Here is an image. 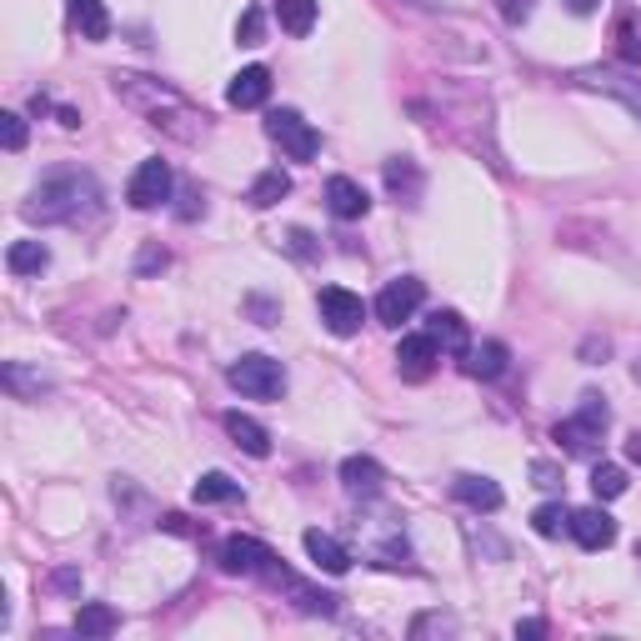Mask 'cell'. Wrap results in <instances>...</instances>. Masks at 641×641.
Listing matches in <instances>:
<instances>
[{"label":"cell","instance_id":"obj_31","mask_svg":"<svg viewBox=\"0 0 641 641\" xmlns=\"http://www.w3.org/2000/svg\"><path fill=\"white\" fill-rule=\"evenodd\" d=\"M411 637L427 641V637H456V617H446V611H427V617L411 621Z\"/></svg>","mask_w":641,"mask_h":641},{"label":"cell","instance_id":"obj_34","mask_svg":"<svg viewBox=\"0 0 641 641\" xmlns=\"http://www.w3.org/2000/svg\"><path fill=\"white\" fill-rule=\"evenodd\" d=\"M0 141H5V151H25V120L15 110L0 116Z\"/></svg>","mask_w":641,"mask_h":641},{"label":"cell","instance_id":"obj_15","mask_svg":"<svg viewBox=\"0 0 641 641\" xmlns=\"http://www.w3.org/2000/svg\"><path fill=\"white\" fill-rule=\"evenodd\" d=\"M301 547H306V557L316 561L326 576H346V571H351V551H346L331 532H306L301 536Z\"/></svg>","mask_w":641,"mask_h":641},{"label":"cell","instance_id":"obj_19","mask_svg":"<svg viewBox=\"0 0 641 641\" xmlns=\"http://www.w3.org/2000/svg\"><path fill=\"white\" fill-rule=\"evenodd\" d=\"M221 427H226V436L236 441L246 456H271V431H266L261 421H250V416H241V411H226Z\"/></svg>","mask_w":641,"mask_h":641},{"label":"cell","instance_id":"obj_44","mask_svg":"<svg viewBox=\"0 0 641 641\" xmlns=\"http://www.w3.org/2000/svg\"><path fill=\"white\" fill-rule=\"evenodd\" d=\"M627 5H631V11H641V0H627Z\"/></svg>","mask_w":641,"mask_h":641},{"label":"cell","instance_id":"obj_18","mask_svg":"<svg viewBox=\"0 0 641 641\" xmlns=\"http://www.w3.org/2000/svg\"><path fill=\"white\" fill-rule=\"evenodd\" d=\"M66 15H71V31L81 40H106L110 36V11L101 0H66Z\"/></svg>","mask_w":641,"mask_h":641},{"label":"cell","instance_id":"obj_45","mask_svg":"<svg viewBox=\"0 0 641 641\" xmlns=\"http://www.w3.org/2000/svg\"><path fill=\"white\" fill-rule=\"evenodd\" d=\"M637 561H641V547H637Z\"/></svg>","mask_w":641,"mask_h":641},{"label":"cell","instance_id":"obj_9","mask_svg":"<svg viewBox=\"0 0 641 641\" xmlns=\"http://www.w3.org/2000/svg\"><path fill=\"white\" fill-rule=\"evenodd\" d=\"M571 85H582V91H596V95H611L631 116L641 120V81H631L627 71H611V66H592V71H576Z\"/></svg>","mask_w":641,"mask_h":641},{"label":"cell","instance_id":"obj_1","mask_svg":"<svg viewBox=\"0 0 641 641\" xmlns=\"http://www.w3.org/2000/svg\"><path fill=\"white\" fill-rule=\"evenodd\" d=\"M101 180L91 171H50L40 176V186L25 196L21 215L25 221H40V226H75V221H91L101 211Z\"/></svg>","mask_w":641,"mask_h":641},{"label":"cell","instance_id":"obj_35","mask_svg":"<svg viewBox=\"0 0 641 641\" xmlns=\"http://www.w3.org/2000/svg\"><path fill=\"white\" fill-rule=\"evenodd\" d=\"M617 40H621V60H627V66H641V36L637 31H631V25H617Z\"/></svg>","mask_w":641,"mask_h":641},{"label":"cell","instance_id":"obj_7","mask_svg":"<svg viewBox=\"0 0 641 641\" xmlns=\"http://www.w3.org/2000/svg\"><path fill=\"white\" fill-rule=\"evenodd\" d=\"M171 190H176V176H171V166L161 161V155H151V161H141L131 176V186H126V201L136 206V211H155V206L171 201Z\"/></svg>","mask_w":641,"mask_h":641},{"label":"cell","instance_id":"obj_16","mask_svg":"<svg viewBox=\"0 0 641 641\" xmlns=\"http://www.w3.org/2000/svg\"><path fill=\"white\" fill-rule=\"evenodd\" d=\"M452 497L462 501V506H471V511H501V487L491 481V476H476V471H462L452 481Z\"/></svg>","mask_w":641,"mask_h":641},{"label":"cell","instance_id":"obj_43","mask_svg":"<svg viewBox=\"0 0 641 641\" xmlns=\"http://www.w3.org/2000/svg\"><path fill=\"white\" fill-rule=\"evenodd\" d=\"M631 376H637V386H641V361H637V366H631Z\"/></svg>","mask_w":641,"mask_h":641},{"label":"cell","instance_id":"obj_33","mask_svg":"<svg viewBox=\"0 0 641 641\" xmlns=\"http://www.w3.org/2000/svg\"><path fill=\"white\" fill-rule=\"evenodd\" d=\"M466 541H471V551H476V557H481V551H487L491 561H506V557H511L501 536H491V532H487V536H476V526H466Z\"/></svg>","mask_w":641,"mask_h":641},{"label":"cell","instance_id":"obj_41","mask_svg":"<svg viewBox=\"0 0 641 641\" xmlns=\"http://www.w3.org/2000/svg\"><path fill=\"white\" fill-rule=\"evenodd\" d=\"M627 462L641 466V431H637V436H627Z\"/></svg>","mask_w":641,"mask_h":641},{"label":"cell","instance_id":"obj_22","mask_svg":"<svg viewBox=\"0 0 641 641\" xmlns=\"http://www.w3.org/2000/svg\"><path fill=\"white\" fill-rule=\"evenodd\" d=\"M386 190H392L396 201H406V206L421 201V171H416V161L392 155V161H386Z\"/></svg>","mask_w":641,"mask_h":641},{"label":"cell","instance_id":"obj_27","mask_svg":"<svg viewBox=\"0 0 641 641\" xmlns=\"http://www.w3.org/2000/svg\"><path fill=\"white\" fill-rule=\"evenodd\" d=\"M116 627H120V617L106 602H85L81 611H75V631H81V637H110Z\"/></svg>","mask_w":641,"mask_h":641},{"label":"cell","instance_id":"obj_14","mask_svg":"<svg viewBox=\"0 0 641 641\" xmlns=\"http://www.w3.org/2000/svg\"><path fill=\"white\" fill-rule=\"evenodd\" d=\"M326 206H331L336 221H361L371 211V196L351 176H331L326 180Z\"/></svg>","mask_w":641,"mask_h":641},{"label":"cell","instance_id":"obj_23","mask_svg":"<svg viewBox=\"0 0 641 641\" xmlns=\"http://www.w3.org/2000/svg\"><path fill=\"white\" fill-rule=\"evenodd\" d=\"M506 361H511V351L501 341H481V346H471L462 357V366L471 371V376H481V381H497L501 371H506Z\"/></svg>","mask_w":641,"mask_h":641},{"label":"cell","instance_id":"obj_24","mask_svg":"<svg viewBox=\"0 0 641 641\" xmlns=\"http://www.w3.org/2000/svg\"><path fill=\"white\" fill-rule=\"evenodd\" d=\"M5 266H11V276H40L50 266V250L40 246V241H11Z\"/></svg>","mask_w":641,"mask_h":641},{"label":"cell","instance_id":"obj_20","mask_svg":"<svg viewBox=\"0 0 641 641\" xmlns=\"http://www.w3.org/2000/svg\"><path fill=\"white\" fill-rule=\"evenodd\" d=\"M341 481L351 497H376L381 481H386V471H381V462H371V456H346L341 462Z\"/></svg>","mask_w":641,"mask_h":641},{"label":"cell","instance_id":"obj_10","mask_svg":"<svg viewBox=\"0 0 641 641\" xmlns=\"http://www.w3.org/2000/svg\"><path fill=\"white\" fill-rule=\"evenodd\" d=\"M427 301V285L416 281V276H396V281L381 285L376 296V320H386V326H401V320L416 316V306Z\"/></svg>","mask_w":641,"mask_h":641},{"label":"cell","instance_id":"obj_17","mask_svg":"<svg viewBox=\"0 0 641 641\" xmlns=\"http://www.w3.org/2000/svg\"><path fill=\"white\" fill-rule=\"evenodd\" d=\"M427 336L446 351V357H466V351H471V331H466V320L456 316V311H436V316L427 320Z\"/></svg>","mask_w":641,"mask_h":641},{"label":"cell","instance_id":"obj_29","mask_svg":"<svg viewBox=\"0 0 641 641\" xmlns=\"http://www.w3.org/2000/svg\"><path fill=\"white\" fill-rule=\"evenodd\" d=\"M532 526H536V536H561V532H571V511L561 501H547V506L532 511Z\"/></svg>","mask_w":641,"mask_h":641},{"label":"cell","instance_id":"obj_32","mask_svg":"<svg viewBox=\"0 0 641 641\" xmlns=\"http://www.w3.org/2000/svg\"><path fill=\"white\" fill-rule=\"evenodd\" d=\"M261 36H266V15L250 5V11L241 15V25H236V40L241 46H261Z\"/></svg>","mask_w":641,"mask_h":641},{"label":"cell","instance_id":"obj_5","mask_svg":"<svg viewBox=\"0 0 641 641\" xmlns=\"http://www.w3.org/2000/svg\"><path fill=\"white\" fill-rule=\"evenodd\" d=\"M221 567H226L231 576H261V582H276V586H281V576H285L281 557H276L266 541H256V536H231L226 547H221Z\"/></svg>","mask_w":641,"mask_h":641},{"label":"cell","instance_id":"obj_12","mask_svg":"<svg viewBox=\"0 0 641 641\" xmlns=\"http://www.w3.org/2000/svg\"><path fill=\"white\" fill-rule=\"evenodd\" d=\"M226 101L236 110L266 106V101H271V71H266V66H246V71H236L231 75V85H226Z\"/></svg>","mask_w":641,"mask_h":641},{"label":"cell","instance_id":"obj_40","mask_svg":"<svg viewBox=\"0 0 641 641\" xmlns=\"http://www.w3.org/2000/svg\"><path fill=\"white\" fill-rule=\"evenodd\" d=\"M155 266H166V250H145L141 256V271H155Z\"/></svg>","mask_w":641,"mask_h":641},{"label":"cell","instance_id":"obj_25","mask_svg":"<svg viewBox=\"0 0 641 641\" xmlns=\"http://www.w3.org/2000/svg\"><path fill=\"white\" fill-rule=\"evenodd\" d=\"M285 190H291V176H285L281 166H271V171H261V176L250 180V196H246V201L256 206V211H271Z\"/></svg>","mask_w":641,"mask_h":641},{"label":"cell","instance_id":"obj_37","mask_svg":"<svg viewBox=\"0 0 641 641\" xmlns=\"http://www.w3.org/2000/svg\"><path fill=\"white\" fill-rule=\"evenodd\" d=\"M532 5H536V0H501V15H506L511 25H522L526 15H532Z\"/></svg>","mask_w":641,"mask_h":641},{"label":"cell","instance_id":"obj_3","mask_svg":"<svg viewBox=\"0 0 641 641\" xmlns=\"http://www.w3.org/2000/svg\"><path fill=\"white\" fill-rule=\"evenodd\" d=\"M606 427H611L606 396L586 392V396H582V406H576V416H567V421L557 427L561 452H567V456H592V452H596V441L606 436Z\"/></svg>","mask_w":641,"mask_h":641},{"label":"cell","instance_id":"obj_38","mask_svg":"<svg viewBox=\"0 0 641 641\" xmlns=\"http://www.w3.org/2000/svg\"><path fill=\"white\" fill-rule=\"evenodd\" d=\"M285 246L296 250V256H316V246H311V236H306V231H291V236H285Z\"/></svg>","mask_w":641,"mask_h":641},{"label":"cell","instance_id":"obj_42","mask_svg":"<svg viewBox=\"0 0 641 641\" xmlns=\"http://www.w3.org/2000/svg\"><path fill=\"white\" fill-rule=\"evenodd\" d=\"M567 5H571L576 15H592V11H596V0H567Z\"/></svg>","mask_w":641,"mask_h":641},{"label":"cell","instance_id":"obj_4","mask_svg":"<svg viewBox=\"0 0 641 641\" xmlns=\"http://www.w3.org/2000/svg\"><path fill=\"white\" fill-rule=\"evenodd\" d=\"M226 381L236 386L241 396H250V401H281L285 396V371H281V361H271V357H241V361H231V371H226Z\"/></svg>","mask_w":641,"mask_h":641},{"label":"cell","instance_id":"obj_8","mask_svg":"<svg viewBox=\"0 0 641 641\" xmlns=\"http://www.w3.org/2000/svg\"><path fill=\"white\" fill-rule=\"evenodd\" d=\"M316 311H320V320H326V331H331V336H357L361 320H366L361 296H357V291H346V285H320Z\"/></svg>","mask_w":641,"mask_h":641},{"label":"cell","instance_id":"obj_21","mask_svg":"<svg viewBox=\"0 0 641 641\" xmlns=\"http://www.w3.org/2000/svg\"><path fill=\"white\" fill-rule=\"evenodd\" d=\"M0 381H5V392L15 396V401H40V396L50 392V376H40V371H31L25 361H5V371H0Z\"/></svg>","mask_w":641,"mask_h":641},{"label":"cell","instance_id":"obj_39","mask_svg":"<svg viewBox=\"0 0 641 641\" xmlns=\"http://www.w3.org/2000/svg\"><path fill=\"white\" fill-rule=\"evenodd\" d=\"M516 637H526V641H536V637H547V621H516Z\"/></svg>","mask_w":641,"mask_h":641},{"label":"cell","instance_id":"obj_36","mask_svg":"<svg viewBox=\"0 0 641 641\" xmlns=\"http://www.w3.org/2000/svg\"><path fill=\"white\" fill-rule=\"evenodd\" d=\"M532 476H536V487H547V491L561 487V471L551 462H532Z\"/></svg>","mask_w":641,"mask_h":641},{"label":"cell","instance_id":"obj_26","mask_svg":"<svg viewBox=\"0 0 641 641\" xmlns=\"http://www.w3.org/2000/svg\"><path fill=\"white\" fill-rule=\"evenodd\" d=\"M276 21L285 36H311L316 25V0H276Z\"/></svg>","mask_w":641,"mask_h":641},{"label":"cell","instance_id":"obj_28","mask_svg":"<svg viewBox=\"0 0 641 641\" xmlns=\"http://www.w3.org/2000/svg\"><path fill=\"white\" fill-rule=\"evenodd\" d=\"M196 501L201 506H211V501H241V481H231L226 471H211L196 481Z\"/></svg>","mask_w":641,"mask_h":641},{"label":"cell","instance_id":"obj_6","mask_svg":"<svg viewBox=\"0 0 641 641\" xmlns=\"http://www.w3.org/2000/svg\"><path fill=\"white\" fill-rule=\"evenodd\" d=\"M266 136H271L291 161H316L320 155V136L311 131V120H301V110H271V116H266Z\"/></svg>","mask_w":641,"mask_h":641},{"label":"cell","instance_id":"obj_2","mask_svg":"<svg viewBox=\"0 0 641 641\" xmlns=\"http://www.w3.org/2000/svg\"><path fill=\"white\" fill-rule=\"evenodd\" d=\"M110 85H116V95L126 101V106H136L151 126H161L166 136H176V141H201L206 131V116L196 106H190L180 91H171L166 81H151V75H110Z\"/></svg>","mask_w":641,"mask_h":641},{"label":"cell","instance_id":"obj_11","mask_svg":"<svg viewBox=\"0 0 641 641\" xmlns=\"http://www.w3.org/2000/svg\"><path fill=\"white\" fill-rule=\"evenodd\" d=\"M436 361H441V346L431 341L427 331L401 336V346H396V371H401L406 381H427L431 371H436Z\"/></svg>","mask_w":641,"mask_h":641},{"label":"cell","instance_id":"obj_30","mask_svg":"<svg viewBox=\"0 0 641 641\" xmlns=\"http://www.w3.org/2000/svg\"><path fill=\"white\" fill-rule=\"evenodd\" d=\"M592 491H596V501L621 497V491H627V471H621V466H611V462H602L592 471Z\"/></svg>","mask_w":641,"mask_h":641},{"label":"cell","instance_id":"obj_13","mask_svg":"<svg viewBox=\"0 0 641 641\" xmlns=\"http://www.w3.org/2000/svg\"><path fill=\"white\" fill-rule=\"evenodd\" d=\"M571 536H576L586 551H606L617 541V522H611L602 506H582V511H571Z\"/></svg>","mask_w":641,"mask_h":641}]
</instances>
